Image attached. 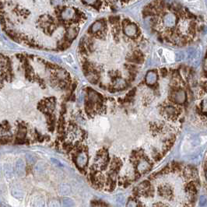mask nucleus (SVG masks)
Masks as SVG:
<instances>
[{"instance_id": "nucleus-7", "label": "nucleus", "mask_w": 207, "mask_h": 207, "mask_svg": "<svg viewBox=\"0 0 207 207\" xmlns=\"http://www.w3.org/2000/svg\"><path fill=\"white\" fill-rule=\"evenodd\" d=\"M86 160H87V158H86V156H85L84 154H80V156L77 158V162H78V164L80 166L84 165L85 163H86Z\"/></svg>"}, {"instance_id": "nucleus-1", "label": "nucleus", "mask_w": 207, "mask_h": 207, "mask_svg": "<svg viewBox=\"0 0 207 207\" xmlns=\"http://www.w3.org/2000/svg\"><path fill=\"white\" fill-rule=\"evenodd\" d=\"M137 27L134 24H128L125 27V33L128 37H133L136 34Z\"/></svg>"}, {"instance_id": "nucleus-5", "label": "nucleus", "mask_w": 207, "mask_h": 207, "mask_svg": "<svg viewBox=\"0 0 207 207\" xmlns=\"http://www.w3.org/2000/svg\"><path fill=\"white\" fill-rule=\"evenodd\" d=\"M102 27H103V24L100 22H97L91 27V30L92 32H97V31L100 30L102 29Z\"/></svg>"}, {"instance_id": "nucleus-15", "label": "nucleus", "mask_w": 207, "mask_h": 207, "mask_svg": "<svg viewBox=\"0 0 207 207\" xmlns=\"http://www.w3.org/2000/svg\"><path fill=\"white\" fill-rule=\"evenodd\" d=\"M161 72H162V75L164 76H166L167 75V70L165 69H161Z\"/></svg>"}, {"instance_id": "nucleus-2", "label": "nucleus", "mask_w": 207, "mask_h": 207, "mask_svg": "<svg viewBox=\"0 0 207 207\" xmlns=\"http://www.w3.org/2000/svg\"><path fill=\"white\" fill-rule=\"evenodd\" d=\"M174 100L177 103H183L185 100V93L184 91H178L176 92L174 95Z\"/></svg>"}, {"instance_id": "nucleus-4", "label": "nucleus", "mask_w": 207, "mask_h": 207, "mask_svg": "<svg viewBox=\"0 0 207 207\" xmlns=\"http://www.w3.org/2000/svg\"><path fill=\"white\" fill-rule=\"evenodd\" d=\"M156 80V74L153 72H148L147 76V83L148 84H153L155 83Z\"/></svg>"}, {"instance_id": "nucleus-6", "label": "nucleus", "mask_w": 207, "mask_h": 207, "mask_svg": "<svg viewBox=\"0 0 207 207\" xmlns=\"http://www.w3.org/2000/svg\"><path fill=\"white\" fill-rule=\"evenodd\" d=\"M165 111L167 114V115H169V116H174L176 114V109L175 108L171 107V106H169V107L166 108Z\"/></svg>"}, {"instance_id": "nucleus-3", "label": "nucleus", "mask_w": 207, "mask_h": 207, "mask_svg": "<svg viewBox=\"0 0 207 207\" xmlns=\"http://www.w3.org/2000/svg\"><path fill=\"white\" fill-rule=\"evenodd\" d=\"M74 16V10L71 8H68L66 9L62 13H61V16L63 19L65 20H68V19H71Z\"/></svg>"}, {"instance_id": "nucleus-14", "label": "nucleus", "mask_w": 207, "mask_h": 207, "mask_svg": "<svg viewBox=\"0 0 207 207\" xmlns=\"http://www.w3.org/2000/svg\"><path fill=\"white\" fill-rule=\"evenodd\" d=\"M57 75H58V76H59L60 79H64V78L65 77V76H66L65 73L63 71H59Z\"/></svg>"}, {"instance_id": "nucleus-9", "label": "nucleus", "mask_w": 207, "mask_h": 207, "mask_svg": "<svg viewBox=\"0 0 207 207\" xmlns=\"http://www.w3.org/2000/svg\"><path fill=\"white\" fill-rule=\"evenodd\" d=\"M100 126L102 127V128H104V129H108V128L109 127L108 121V120L105 119V118H102V119H100Z\"/></svg>"}, {"instance_id": "nucleus-8", "label": "nucleus", "mask_w": 207, "mask_h": 207, "mask_svg": "<svg viewBox=\"0 0 207 207\" xmlns=\"http://www.w3.org/2000/svg\"><path fill=\"white\" fill-rule=\"evenodd\" d=\"M77 34V30L74 27H72L68 30V37L69 38H73L76 36Z\"/></svg>"}, {"instance_id": "nucleus-10", "label": "nucleus", "mask_w": 207, "mask_h": 207, "mask_svg": "<svg viewBox=\"0 0 207 207\" xmlns=\"http://www.w3.org/2000/svg\"><path fill=\"white\" fill-rule=\"evenodd\" d=\"M164 22H165V24L167 25H171V24H173V22H174L173 16H171V15L166 16L165 18H164Z\"/></svg>"}, {"instance_id": "nucleus-13", "label": "nucleus", "mask_w": 207, "mask_h": 207, "mask_svg": "<svg viewBox=\"0 0 207 207\" xmlns=\"http://www.w3.org/2000/svg\"><path fill=\"white\" fill-rule=\"evenodd\" d=\"M64 59H66V62H67V63L72 64V63L73 62V59H72V57L71 55H67L66 57H64Z\"/></svg>"}, {"instance_id": "nucleus-16", "label": "nucleus", "mask_w": 207, "mask_h": 207, "mask_svg": "<svg viewBox=\"0 0 207 207\" xmlns=\"http://www.w3.org/2000/svg\"><path fill=\"white\" fill-rule=\"evenodd\" d=\"M204 69L206 70L207 72V60L206 61V62H205V65H204Z\"/></svg>"}, {"instance_id": "nucleus-11", "label": "nucleus", "mask_w": 207, "mask_h": 207, "mask_svg": "<svg viewBox=\"0 0 207 207\" xmlns=\"http://www.w3.org/2000/svg\"><path fill=\"white\" fill-rule=\"evenodd\" d=\"M89 99L92 101H97L98 100V95L95 92H90L89 93Z\"/></svg>"}, {"instance_id": "nucleus-12", "label": "nucleus", "mask_w": 207, "mask_h": 207, "mask_svg": "<svg viewBox=\"0 0 207 207\" xmlns=\"http://www.w3.org/2000/svg\"><path fill=\"white\" fill-rule=\"evenodd\" d=\"M125 81L123 80H118V81H117V83H116V87H123L124 86H125Z\"/></svg>"}]
</instances>
